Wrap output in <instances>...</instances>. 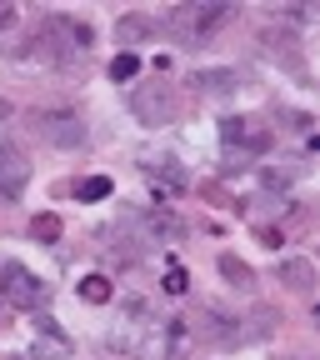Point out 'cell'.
Listing matches in <instances>:
<instances>
[{
  "instance_id": "cell-1",
  "label": "cell",
  "mask_w": 320,
  "mask_h": 360,
  "mask_svg": "<svg viewBox=\"0 0 320 360\" xmlns=\"http://www.w3.org/2000/svg\"><path fill=\"white\" fill-rule=\"evenodd\" d=\"M90 40H96V30H90L85 20H75V15H45L40 30H35V45H40L51 60H75V56H85Z\"/></svg>"
},
{
  "instance_id": "cell-2",
  "label": "cell",
  "mask_w": 320,
  "mask_h": 360,
  "mask_svg": "<svg viewBox=\"0 0 320 360\" xmlns=\"http://www.w3.org/2000/svg\"><path fill=\"white\" fill-rule=\"evenodd\" d=\"M0 295H6L11 305H25V310H35V305H45V281L40 276H30V270L20 265V260H6L0 265Z\"/></svg>"
},
{
  "instance_id": "cell-3",
  "label": "cell",
  "mask_w": 320,
  "mask_h": 360,
  "mask_svg": "<svg viewBox=\"0 0 320 360\" xmlns=\"http://www.w3.org/2000/svg\"><path fill=\"white\" fill-rule=\"evenodd\" d=\"M35 130H40V141L56 146V150L85 146V120H80L75 110H40V115H35Z\"/></svg>"
},
{
  "instance_id": "cell-4",
  "label": "cell",
  "mask_w": 320,
  "mask_h": 360,
  "mask_svg": "<svg viewBox=\"0 0 320 360\" xmlns=\"http://www.w3.org/2000/svg\"><path fill=\"white\" fill-rule=\"evenodd\" d=\"M130 110L141 125H170L175 120V96H170V85H135L130 90Z\"/></svg>"
},
{
  "instance_id": "cell-5",
  "label": "cell",
  "mask_w": 320,
  "mask_h": 360,
  "mask_svg": "<svg viewBox=\"0 0 320 360\" xmlns=\"http://www.w3.org/2000/svg\"><path fill=\"white\" fill-rule=\"evenodd\" d=\"M220 141L231 146V150L241 146L245 155H265V150H270V130H260V125L245 120V115H225V120H220Z\"/></svg>"
},
{
  "instance_id": "cell-6",
  "label": "cell",
  "mask_w": 320,
  "mask_h": 360,
  "mask_svg": "<svg viewBox=\"0 0 320 360\" xmlns=\"http://www.w3.org/2000/svg\"><path fill=\"white\" fill-rule=\"evenodd\" d=\"M231 0H205V6H180L175 11V25H186L191 35H210L220 20H231Z\"/></svg>"
},
{
  "instance_id": "cell-7",
  "label": "cell",
  "mask_w": 320,
  "mask_h": 360,
  "mask_svg": "<svg viewBox=\"0 0 320 360\" xmlns=\"http://www.w3.org/2000/svg\"><path fill=\"white\" fill-rule=\"evenodd\" d=\"M25 186H30V160H25V150L0 146V195H6V200H20Z\"/></svg>"
},
{
  "instance_id": "cell-8",
  "label": "cell",
  "mask_w": 320,
  "mask_h": 360,
  "mask_svg": "<svg viewBox=\"0 0 320 360\" xmlns=\"http://www.w3.org/2000/svg\"><path fill=\"white\" fill-rule=\"evenodd\" d=\"M276 276H281V285H290L295 295H315V265H310L305 255H286V260L276 265Z\"/></svg>"
},
{
  "instance_id": "cell-9",
  "label": "cell",
  "mask_w": 320,
  "mask_h": 360,
  "mask_svg": "<svg viewBox=\"0 0 320 360\" xmlns=\"http://www.w3.org/2000/svg\"><path fill=\"white\" fill-rule=\"evenodd\" d=\"M191 345V330L186 321H160V360H180Z\"/></svg>"
},
{
  "instance_id": "cell-10",
  "label": "cell",
  "mask_w": 320,
  "mask_h": 360,
  "mask_svg": "<svg viewBox=\"0 0 320 360\" xmlns=\"http://www.w3.org/2000/svg\"><path fill=\"white\" fill-rule=\"evenodd\" d=\"M155 35V20L151 15H120L115 20V40L120 45H141V40H151Z\"/></svg>"
},
{
  "instance_id": "cell-11",
  "label": "cell",
  "mask_w": 320,
  "mask_h": 360,
  "mask_svg": "<svg viewBox=\"0 0 320 360\" xmlns=\"http://www.w3.org/2000/svg\"><path fill=\"white\" fill-rule=\"evenodd\" d=\"M241 85V75L236 70H196V90H205V96H231V90Z\"/></svg>"
},
{
  "instance_id": "cell-12",
  "label": "cell",
  "mask_w": 320,
  "mask_h": 360,
  "mask_svg": "<svg viewBox=\"0 0 320 360\" xmlns=\"http://www.w3.org/2000/svg\"><path fill=\"white\" fill-rule=\"evenodd\" d=\"M215 265H220V276H225V281H231L236 290H250V285H255V270H250V265H245L241 255H220Z\"/></svg>"
},
{
  "instance_id": "cell-13",
  "label": "cell",
  "mask_w": 320,
  "mask_h": 360,
  "mask_svg": "<svg viewBox=\"0 0 320 360\" xmlns=\"http://www.w3.org/2000/svg\"><path fill=\"white\" fill-rule=\"evenodd\" d=\"M110 191H115V186H110L105 175H85L80 186H75V195H80V200H105Z\"/></svg>"
},
{
  "instance_id": "cell-14",
  "label": "cell",
  "mask_w": 320,
  "mask_h": 360,
  "mask_svg": "<svg viewBox=\"0 0 320 360\" xmlns=\"http://www.w3.org/2000/svg\"><path fill=\"white\" fill-rule=\"evenodd\" d=\"M80 295H85L90 305H105V300H110V281H105V276H85V281H80Z\"/></svg>"
},
{
  "instance_id": "cell-15",
  "label": "cell",
  "mask_w": 320,
  "mask_h": 360,
  "mask_svg": "<svg viewBox=\"0 0 320 360\" xmlns=\"http://www.w3.org/2000/svg\"><path fill=\"white\" fill-rule=\"evenodd\" d=\"M135 70H141V56H135V51H120L110 60V80H135Z\"/></svg>"
},
{
  "instance_id": "cell-16",
  "label": "cell",
  "mask_w": 320,
  "mask_h": 360,
  "mask_svg": "<svg viewBox=\"0 0 320 360\" xmlns=\"http://www.w3.org/2000/svg\"><path fill=\"white\" fill-rule=\"evenodd\" d=\"M30 236L35 240H60V215H35L30 220Z\"/></svg>"
},
{
  "instance_id": "cell-17",
  "label": "cell",
  "mask_w": 320,
  "mask_h": 360,
  "mask_svg": "<svg viewBox=\"0 0 320 360\" xmlns=\"http://www.w3.org/2000/svg\"><path fill=\"white\" fill-rule=\"evenodd\" d=\"M260 180H265V191H290L295 170H276V165H265V170H260Z\"/></svg>"
},
{
  "instance_id": "cell-18",
  "label": "cell",
  "mask_w": 320,
  "mask_h": 360,
  "mask_svg": "<svg viewBox=\"0 0 320 360\" xmlns=\"http://www.w3.org/2000/svg\"><path fill=\"white\" fill-rule=\"evenodd\" d=\"M186 285H191V281H186V270L170 265V270H165V295H186Z\"/></svg>"
},
{
  "instance_id": "cell-19",
  "label": "cell",
  "mask_w": 320,
  "mask_h": 360,
  "mask_svg": "<svg viewBox=\"0 0 320 360\" xmlns=\"http://www.w3.org/2000/svg\"><path fill=\"white\" fill-rule=\"evenodd\" d=\"M11 20H15V6H0V30H6Z\"/></svg>"
},
{
  "instance_id": "cell-20",
  "label": "cell",
  "mask_w": 320,
  "mask_h": 360,
  "mask_svg": "<svg viewBox=\"0 0 320 360\" xmlns=\"http://www.w3.org/2000/svg\"><path fill=\"white\" fill-rule=\"evenodd\" d=\"M6 115H11V105H6V101H0V120H6Z\"/></svg>"
},
{
  "instance_id": "cell-21",
  "label": "cell",
  "mask_w": 320,
  "mask_h": 360,
  "mask_svg": "<svg viewBox=\"0 0 320 360\" xmlns=\"http://www.w3.org/2000/svg\"><path fill=\"white\" fill-rule=\"evenodd\" d=\"M0 360H25V355H0Z\"/></svg>"
}]
</instances>
